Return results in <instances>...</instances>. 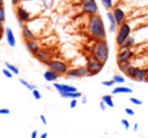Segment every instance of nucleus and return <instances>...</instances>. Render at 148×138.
<instances>
[{
	"label": "nucleus",
	"instance_id": "obj_1",
	"mask_svg": "<svg viewBox=\"0 0 148 138\" xmlns=\"http://www.w3.org/2000/svg\"><path fill=\"white\" fill-rule=\"evenodd\" d=\"M89 31L96 41L106 39V28L104 21L99 14L91 15L89 20Z\"/></svg>",
	"mask_w": 148,
	"mask_h": 138
},
{
	"label": "nucleus",
	"instance_id": "obj_2",
	"mask_svg": "<svg viewBox=\"0 0 148 138\" xmlns=\"http://www.w3.org/2000/svg\"><path fill=\"white\" fill-rule=\"evenodd\" d=\"M91 56H93L96 60H100L103 64L109 58V45L106 39L104 41H96V43L92 45L91 49Z\"/></svg>",
	"mask_w": 148,
	"mask_h": 138
},
{
	"label": "nucleus",
	"instance_id": "obj_3",
	"mask_svg": "<svg viewBox=\"0 0 148 138\" xmlns=\"http://www.w3.org/2000/svg\"><path fill=\"white\" fill-rule=\"evenodd\" d=\"M104 65L102 62L100 60H96L93 56H90L87 58V68L89 70V73H90V76H96L98 75L104 68Z\"/></svg>",
	"mask_w": 148,
	"mask_h": 138
},
{
	"label": "nucleus",
	"instance_id": "obj_4",
	"mask_svg": "<svg viewBox=\"0 0 148 138\" xmlns=\"http://www.w3.org/2000/svg\"><path fill=\"white\" fill-rule=\"evenodd\" d=\"M131 34V27L128 23L124 22L119 26V29L117 30V35H116V45L119 47Z\"/></svg>",
	"mask_w": 148,
	"mask_h": 138
},
{
	"label": "nucleus",
	"instance_id": "obj_5",
	"mask_svg": "<svg viewBox=\"0 0 148 138\" xmlns=\"http://www.w3.org/2000/svg\"><path fill=\"white\" fill-rule=\"evenodd\" d=\"M47 67H49V69L55 71L56 73H58L60 76L62 75H66V72L69 71L68 65L64 62H62V60H51L47 64Z\"/></svg>",
	"mask_w": 148,
	"mask_h": 138
},
{
	"label": "nucleus",
	"instance_id": "obj_6",
	"mask_svg": "<svg viewBox=\"0 0 148 138\" xmlns=\"http://www.w3.org/2000/svg\"><path fill=\"white\" fill-rule=\"evenodd\" d=\"M133 56H134V53H133V51L131 49L119 51V53L117 55L118 67L124 66V65H129L130 64V60H132Z\"/></svg>",
	"mask_w": 148,
	"mask_h": 138
},
{
	"label": "nucleus",
	"instance_id": "obj_7",
	"mask_svg": "<svg viewBox=\"0 0 148 138\" xmlns=\"http://www.w3.org/2000/svg\"><path fill=\"white\" fill-rule=\"evenodd\" d=\"M66 76L69 78H85L90 76V73L87 66H80L78 68L69 69Z\"/></svg>",
	"mask_w": 148,
	"mask_h": 138
},
{
	"label": "nucleus",
	"instance_id": "obj_8",
	"mask_svg": "<svg viewBox=\"0 0 148 138\" xmlns=\"http://www.w3.org/2000/svg\"><path fill=\"white\" fill-rule=\"evenodd\" d=\"M16 15H17V19L19 21L20 25H23V22H28L30 20L31 14L23 6H18L17 9H16Z\"/></svg>",
	"mask_w": 148,
	"mask_h": 138
},
{
	"label": "nucleus",
	"instance_id": "obj_9",
	"mask_svg": "<svg viewBox=\"0 0 148 138\" xmlns=\"http://www.w3.org/2000/svg\"><path fill=\"white\" fill-rule=\"evenodd\" d=\"M83 11L87 14H90V15H94V14H98V11H99V7L97 5V2L96 0H93V1L89 2V3L83 4Z\"/></svg>",
	"mask_w": 148,
	"mask_h": 138
},
{
	"label": "nucleus",
	"instance_id": "obj_10",
	"mask_svg": "<svg viewBox=\"0 0 148 138\" xmlns=\"http://www.w3.org/2000/svg\"><path fill=\"white\" fill-rule=\"evenodd\" d=\"M34 56L39 60V62H43V64H45V65L49 64V62L51 60V58H53L51 54L49 53V51H47V49H39Z\"/></svg>",
	"mask_w": 148,
	"mask_h": 138
},
{
	"label": "nucleus",
	"instance_id": "obj_11",
	"mask_svg": "<svg viewBox=\"0 0 148 138\" xmlns=\"http://www.w3.org/2000/svg\"><path fill=\"white\" fill-rule=\"evenodd\" d=\"M53 87L59 91V93H71V92H78V89L74 86L66 85V84H60V83H55Z\"/></svg>",
	"mask_w": 148,
	"mask_h": 138
},
{
	"label": "nucleus",
	"instance_id": "obj_12",
	"mask_svg": "<svg viewBox=\"0 0 148 138\" xmlns=\"http://www.w3.org/2000/svg\"><path fill=\"white\" fill-rule=\"evenodd\" d=\"M113 14H114V17H115V20L117 22V25L120 26L121 24H123L125 22V18H126V15H125V12L123 11L121 8H114L113 9Z\"/></svg>",
	"mask_w": 148,
	"mask_h": 138
},
{
	"label": "nucleus",
	"instance_id": "obj_13",
	"mask_svg": "<svg viewBox=\"0 0 148 138\" xmlns=\"http://www.w3.org/2000/svg\"><path fill=\"white\" fill-rule=\"evenodd\" d=\"M21 32L22 36L25 41H35V35L33 33V31L31 30L30 27L26 24H23L21 26Z\"/></svg>",
	"mask_w": 148,
	"mask_h": 138
},
{
	"label": "nucleus",
	"instance_id": "obj_14",
	"mask_svg": "<svg viewBox=\"0 0 148 138\" xmlns=\"http://www.w3.org/2000/svg\"><path fill=\"white\" fill-rule=\"evenodd\" d=\"M25 47L31 55H33V56L36 55L37 51L40 49L35 41H25Z\"/></svg>",
	"mask_w": 148,
	"mask_h": 138
},
{
	"label": "nucleus",
	"instance_id": "obj_15",
	"mask_svg": "<svg viewBox=\"0 0 148 138\" xmlns=\"http://www.w3.org/2000/svg\"><path fill=\"white\" fill-rule=\"evenodd\" d=\"M60 77V75L56 73L55 71L51 70V69H49V70H47V72H45V74H43V78H45V80L47 81V82H55Z\"/></svg>",
	"mask_w": 148,
	"mask_h": 138
},
{
	"label": "nucleus",
	"instance_id": "obj_16",
	"mask_svg": "<svg viewBox=\"0 0 148 138\" xmlns=\"http://www.w3.org/2000/svg\"><path fill=\"white\" fill-rule=\"evenodd\" d=\"M5 34H6V41L7 43L9 45V47H14L16 45V41H15V37H14L13 31L10 27H6L5 29Z\"/></svg>",
	"mask_w": 148,
	"mask_h": 138
},
{
	"label": "nucleus",
	"instance_id": "obj_17",
	"mask_svg": "<svg viewBox=\"0 0 148 138\" xmlns=\"http://www.w3.org/2000/svg\"><path fill=\"white\" fill-rule=\"evenodd\" d=\"M148 75V70L146 69H142V68H138L136 72V75H135L134 81L136 82H145V79H146Z\"/></svg>",
	"mask_w": 148,
	"mask_h": 138
},
{
	"label": "nucleus",
	"instance_id": "obj_18",
	"mask_svg": "<svg viewBox=\"0 0 148 138\" xmlns=\"http://www.w3.org/2000/svg\"><path fill=\"white\" fill-rule=\"evenodd\" d=\"M133 90L129 87H125V86H119L113 89L112 91V95H117V94H132Z\"/></svg>",
	"mask_w": 148,
	"mask_h": 138
},
{
	"label": "nucleus",
	"instance_id": "obj_19",
	"mask_svg": "<svg viewBox=\"0 0 148 138\" xmlns=\"http://www.w3.org/2000/svg\"><path fill=\"white\" fill-rule=\"evenodd\" d=\"M107 17L110 22V31H111L112 33L117 32V22H116V20H115L113 12H110V11L107 12Z\"/></svg>",
	"mask_w": 148,
	"mask_h": 138
},
{
	"label": "nucleus",
	"instance_id": "obj_20",
	"mask_svg": "<svg viewBox=\"0 0 148 138\" xmlns=\"http://www.w3.org/2000/svg\"><path fill=\"white\" fill-rule=\"evenodd\" d=\"M135 45V38L133 36H129L122 45L119 47V51H122V49H131Z\"/></svg>",
	"mask_w": 148,
	"mask_h": 138
},
{
	"label": "nucleus",
	"instance_id": "obj_21",
	"mask_svg": "<svg viewBox=\"0 0 148 138\" xmlns=\"http://www.w3.org/2000/svg\"><path fill=\"white\" fill-rule=\"evenodd\" d=\"M137 70H138V67H134V66H131V65H130V66H129L128 68L125 70L124 74L126 75L128 78H130L131 80H134Z\"/></svg>",
	"mask_w": 148,
	"mask_h": 138
},
{
	"label": "nucleus",
	"instance_id": "obj_22",
	"mask_svg": "<svg viewBox=\"0 0 148 138\" xmlns=\"http://www.w3.org/2000/svg\"><path fill=\"white\" fill-rule=\"evenodd\" d=\"M60 96L66 99H78V98H82V93L80 92H71V93H60Z\"/></svg>",
	"mask_w": 148,
	"mask_h": 138
},
{
	"label": "nucleus",
	"instance_id": "obj_23",
	"mask_svg": "<svg viewBox=\"0 0 148 138\" xmlns=\"http://www.w3.org/2000/svg\"><path fill=\"white\" fill-rule=\"evenodd\" d=\"M104 103L107 105V107H110V108H114L115 105H114V101H113V98H112L111 95H104L102 97V100Z\"/></svg>",
	"mask_w": 148,
	"mask_h": 138
},
{
	"label": "nucleus",
	"instance_id": "obj_24",
	"mask_svg": "<svg viewBox=\"0 0 148 138\" xmlns=\"http://www.w3.org/2000/svg\"><path fill=\"white\" fill-rule=\"evenodd\" d=\"M6 68L8 69V70L10 71V72H12L14 75H18L19 74V70H18V68L16 66H14V65L10 64V62H6Z\"/></svg>",
	"mask_w": 148,
	"mask_h": 138
},
{
	"label": "nucleus",
	"instance_id": "obj_25",
	"mask_svg": "<svg viewBox=\"0 0 148 138\" xmlns=\"http://www.w3.org/2000/svg\"><path fill=\"white\" fill-rule=\"evenodd\" d=\"M19 82H20V84H22V85H23L24 87L27 88L28 90H30V91H33V90H34L35 88H36L34 85H32V84L26 82V81H25V80H23V79H19Z\"/></svg>",
	"mask_w": 148,
	"mask_h": 138
},
{
	"label": "nucleus",
	"instance_id": "obj_26",
	"mask_svg": "<svg viewBox=\"0 0 148 138\" xmlns=\"http://www.w3.org/2000/svg\"><path fill=\"white\" fill-rule=\"evenodd\" d=\"M112 80L115 82V84H124L125 83V78L121 75H114Z\"/></svg>",
	"mask_w": 148,
	"mask_h": 138
},
{
	"label": "nucleus",
	"instance_id": "obj_27",
	"mask_svg": "<svg viewBox=\"0 0 148 138\" xmlns=\"http://www.w3.org/2000/svg\"><path fill=\"white\" fill-rule=\"evenodd\" d=\"M101 1L106 9H111V8H113V1H112V0H101Z\"/></svg>",
	"mask_w": 148,
	"mask_h": 138
},
{
	"label": "nucleus",
	"instance_id": "obj_28",
	"mask_svg": "<svg viewBox=\"0 0 148 138\" xmlns=\"http://www.w3.org/2000/svg\"><path fill=\"white\" fill-rule=\"evenodd\" d=\"M129 101H130L132 104H134V105H137V106H140V105H142V104H143L142 100H139V99H137V98H134V97L130 98V99H129Z\"/></svg>",
	"mask_w": 148,
	"mask_h": 138
},
{
	"label": "nucleus",
	"instance_id": "obj_29",
	"mask_svg": "<svg viewBox=\"0 0 148 138\" xmlns=\"http://www.w3.org/2000/svg\"><path fill=\"white\" fill-rule=\"evenodd\" d=\"M2 73H3L4 76H5L6 78H8V79H11L12 77H13V73L10 72V71L8 70L7 68H6V69H3V70H2Z\"/></svg>",
	"mask_w": 148,
	"mask_h": 138
},
{
	"label": "nucleus",
	"instance_id": "obj_30",
	"mask_svg": "<svg viewBox=\"0 0 148 138\" xmlns=\"http://www.w3.org/2000/svg\"><path fill=\"white\" fill-rule=\"evenodd\" d=\"M0 20L2 22H4L5 20V9H4L3 5H0Z\"/></svg>",
	"mask_w": 148,
	"mask_h": 138
},
{
	"label": "nucleus",
	"instance_id": "obj_31",
	"mask_svg": "<svg viewBox=\"0 0 148 138\" xmlns=\"http://www.w3.org/2000/svg\"><path fill=\"white\" fill-rule=\"evenodd\" d=\"M121 123H122L123 127H124L126 130H128V129L130 128V123H129V121L127 120V119H122V120H121Z\"/></svg>",
	"mask_w": 148,
	"mask_h": 138
},
{
	"label": "nucleus",
	"instance_id": "obj_32",
	"mask_svg": "<svg viewBox=\"0 0 148 138\" xmlns=\"http://www.w3.org/2000/svg\"><path fill=\"white\" fill-rule=\"evenodd\" d=\"M32 95H33V97H34V99H36V100L41 99V94L39 93L38 90H36V89L33 90V91H32Z\"/></svg>",
	"mask_w": 148,
	"mask_h": 138
},
{
	"label": "nucleus",
	"instance_id": "obj_33",
	"mask_svg": "<svg viewBox=\"0 0 148 138\" xmlns=\"http://www.w3.org/2000/svg\"><path fill=\"white\" fill-rule=\"evenodd\" d=\"M114 84H115V82H114L113 80H110V81H103V82H102V85H103V86H106V87H112V86H114Z\"/></svg>",
	"mask_w": 148,
	"mask_h": 138
},
{
	"label": "nucleus",
	"instance_id": "obj_34",
	"mask_svg": "<svg viewBox=\"0 0 148 138\" xmlns=\"http://www.w3.org/2000/svg\"><path fill=\"white\" fill-rule=\"evenodd\" d=\"M10 114V110L7 108H1L0 109V115H9Z\"/></svg>",
	"mask_w": 148,
	"mask_h": 138
},
{
	"label": "nucleus",
	"instance_id": "obj_35",
	"mask_svg": "<svg viewBox=\"0 0 148 138\" xmlns=\"http://www.w3.org/2000/svg\"><path fill=\"white\" fill-rule=\"evenodd\" d=\"M77 105H78V100L72 99V101H71V103H70V107L72 108V109H74V108L77 107Z\"/></svg>",
	"mask_w": 148,
	"mask_h": 138
},
{
	"label": "nucleus",
	"instance_id": "obj_36",
	"mask_svg": "<svg viewBox=\"0 0 148 138\" xmlns=\"http://www.w3.org/2000/svg\"><path fill=\"white\" fill-rule=\"evenodd\" d=\"M125 113H126L127 115H130V116H133V115H135L134 110L131 109V108H125Z\"/></svg>",
	"mask_w": 148,
	"mask_h": 138
},
{
	"label": "nucleus",
	"instance_id": "obj_37",
	"mask_svg": "<svg viewBox=\"0 0 148 138\" xmlns=\"http://www.w3.org/2000/svg\"><path fill=\"white\" fill-rule=\"evenodd\" d=\"M4 32H5V29H4L3 22H2L1 20H0V35H2Z\"/></svg>",
	"mask_w": 148,
	"mask_h": 138
},
{
	"label": "nucleus",
	"instance_id": "obj_38",
	"mask_svg": "<svg viewBox=\"0 0 148 138\" xmlns=\"http://www.w3.org/2000/svg\"><path fill=\"white\" fill-rule=\"evenodd\" d=\"M106 107H107V105H106V104L104 103L103 101L100 102V108H101V110H102V111H105V110H106Z\"/></svg>",
	"mask_w": 148,
	"mask_h": 138
},
{
	"label": "nucleus",
	"instance_id": "obj_39",
	"mask_svg": "<svg viewBox=\"0 0 148 138\" xmlns=\"http://www.w3.org/2000/svg\"><path fill=\"white\" fill-rule=\"evenodd\" d=\"M40 120H41V122H42V124L43 125H47V119H45V115H40Z\"/></svg>",
	"mask_w": 148,
	"mask_h": 138
},
{
	"label": "nucleus",
	"instance_id": "obj_40",
	"mask_svg": "<svg viewBox=\"0 0 148 138\" xmlns=\"http://www.w3.org/2000/svg\"><path fill=\"white\" fill-rule=\"evenodd\" d=\"M30 138H37V131L36 130H34V131H32V132H31Z\"/></svg>",
	"mask_w": 148,
	"mask_h": 138
},
{
	"label": "nucleus",
	"instance_id": "obj_41",
	"mask_svg": "<svg viewBox=\"0 0 148 138\" xmlns=\"http://www.w3.org/2000/svg\"><path fill=\"white\" fill-rule=\"evenodd\" d=\"M47 136H49V134H47V132H43L40 134V136H39V138H47Z\"/></svg>",
	"mask_w": 148,
	"mask_h": 138
},
{
	"label": "nucleus",
	"instance_id": "obj_42",
	"mask_svg": "<svg viewBox=\"0 0 148 138\" xmlns=\"http://www.w3.org/2000/svg\"><path fill=\"white\" fill-rule=\"evenodd\" d=\"M87 102H88L87 97H86V96H83V97H82V104H87Z\"/></svg>",
	"mask_w": 148,
	"mask_h": 138
},
{
	"label": "nucleus",
	"instance_id": "obj_43",
	"mask_svg": "<svg viewBox=\"0 0 148 138\" xmlns=\"http://www.w3.org/2000/svg\"><path fill=\"white\" fill-rule=\"evenodd\" d=\"M11 2H12L13 5H18V3L20 2V0H11Z\"/></svg>",
	"mask_w": 148,
	"mask_h": 138
},
{
	"label": "nucleus",
	"instance_id": "obj_44",
	"mask_svg": "<svg viewBox=\"0 0 148 138\" xmlns=\"http://www.w3.org/2000/svg\"><path fill=\"white\" fill-rule=\"evenodd\" d=\"M137 129H138V123H135L134 126H133V130H134V131H137Z\"/></svg>",
	"mask_w": 148,
	"mask_h": 138
},
{
	"label": "nucleus",
	"instance_id": "obj_45",
	"mask_svg": "<svg viewBox=\"0 0 148 138\" xmlns=\"http://www.w3.org/2000/svg\"><path fill=\"white\" fill-rule=\"evenodd\" d=\"M93 1V0H81V2H82L83 4H86V3H89V2Z\"/></svg>",
	"mask_w": 148,
	"mask_h": 138
},
{
	"label": "nucleus",
	"instance_id": "obj_46",
	"mask_svg": "<svg viewBox=\"0 0 148 138\" xmlns=\"http://www.w3.org/2000/svg\"><path fill=\"white\" fill-rule=\"evenodd\" d=\"M0 5H3V0H0Z\"/></svg>",
	"mask_w": 148,
	"mask_h": 138
},
{
	"label": "nucleus",
	"instance_id": "obj_47",
	"mask_svg": "<svg viewBox=\"0 0 148 138\" xmlns=\"http://www.w3.org/2000/svg\"><path fill=\"white\" fill-rule=\"evenodd\" d=\"M145 82L148 83V75H147V77H146V79H145Z\"/></svg>",
	"mask_w": 148,
	"mask_h": 138
},
{
	"label": "nucleus",
	"instance_id": "obj_48",
	"mask_svg": "<svg viewBox=\"0 0 148 138\" xmlns=\"http://www.w3.org/2000/svg\"><path fill=\"white\" fill-rule=\"evenodd\" d=\"M2 38V35H0V39H1Z\"/></svg>",
	"mask_w": 148,
	"mask_h": 138
}]
</instances>
